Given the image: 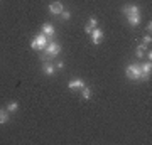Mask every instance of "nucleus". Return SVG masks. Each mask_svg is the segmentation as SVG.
Wrapping results in <instances>:
<instances>
[{"label": "nucleus", "instance_id": "nucleus-1", "mask_svg": "<svg viewBox=\"0 0 152 145\" xmlns=\"http://www.w3.org/2000/svg\"><path fill=\"white\" fill-rule=\"evenodd\" d=\"M42 51L46 52V56H42V59L46 61L48 58H56V56L61 52V46H59L58 42H54V41H49L48 46H46Z\"/></svg>", "mask_w": 152, "mask_h": 145}, {"label": "nucleus", "instance_id": "nucleus-2", "mask_svg": "<svg viewBox=\"0 0 152 145\" xmlns=\"http://www.w3.org/2000/svg\"><path fill=\"white\" fill-rule=\"evenodd\" d=\"M48 42H49V39L46 37L42 32H41V34H37V36L32 39V42H31V47L36 49V51H42V49L48 46Z\"/></svg>", "mask_w": 152, "mask_h": 145}, {"label": "nucleus", "instance_id": "nucleus-3", "mask_svg": "<svg viewBox=\"0 0 152 145\" xmlns=\"http://www.w3.org/2000/svg\"><path fill=\"white\" fill-rule=\"evenodd\" d=\"M125 74L127 78H130V79H142V73H140V66L137 64H129L127 66V69H125Z\"/></svg>", "mask_w": 152, "mask_h": 145}, {"label": "nucleus", "instance_id": "nucleus-4", "mask_svg": "<svg viewBox=\"0 0 152 145\" xmlns=\"http://www.w3.org/2000/svg\"><path fill=\"white\" fill-rule=\"evenodd\" d=\"M41 31H42V34L49 39V41H53V37H54V34H56V29H54V26H53L51 22H46V24H42Z\"/></svg>", "mask_w": 152, "mask_h": 145}, {"label": "nucleus", "instance_id": "nucleus-5", "mask_svg": "<svg viewBox=\"0 0 152 145\" xmlns=\"http://www.w3.org/2000/svg\"><path fill=\"white\" fill-rule=\"evenodd\" d=\"M122 14H125V15H140V7L139 5H125L122 9Z\"/></svg>", "mask_w": 152, "mask_h": 145}, {"label": "nucleus", "instance_id": "nucleus-6", "mask_svg": "<svg viewBox=\"0 0 152 145\" xmlns=\"http://www.w3.org/2000/svg\"><path fill=\"white\" fill-rule=\"evenodd\" d=\"M102 39H103V31L102 29H93L91 31V42L96 46V44L102 42Z\"/></svg>", "mask_w": 152, "mask_h": 145}, {"label": "nucleus", "instance_id": "nucleus-7", "mask_svg": "<svg viewBox=\"0 0 152 145\" xmlns=\"http://www.w3.org/2000/svg\"><path fill=\"white\" fill-rule=\"evenodd\" d=\"M83 86H85V81L81 78H75V79H71L68 83V88L69 90H83Z\"/></svg>", "mask_w": 152, "mask_h": 145}, {"label": "nucleus", "instance_id": "nucleus-8", "mask_svg": "<svg viewBox=\"0 0 152 145\" xmlns=\"http://www.w3.org/2000/svg\"><path fill=\"white\" fill-rule=\"evenodd\" d=\"M49 12H51L53 15H59L61 12H63V4H61V2H53V4L49 5Z\"/></svg>", "mask_w": 152, "mask_h": 145}, {"label": "nucleus", "instance_id": "nucleus-9", "mask_svg": "<svg viewBox=\"0 0 152 145\" xmlns=\"http://www.w3.org/2000/svg\"><path fill=\"white\" fill-rule=\"evenodd\" d=\"M151 71H152V66H151V61L149 63H144L140 66V73H142V79H147L151 76Z\"/></svg>", "mask_w": 152, "mask_h": 145}, {"label": "nucleus", "instance_id": "nucleus-10", "mask_svg": "<svg viewBox=\"0 0 152 145\" xmlns=\"http://www.w3.org/2000/svg\"><path fill=\"white\" fill-rule=\"evenodd\" d=\"M96 24H98L96 19H95V17H91V19L88 20V24L85 26V32H86V34H91L93 29H96Z\"/></svg>", "mask_w": 152, "mask_h": 145}, {"label": "nucleus", "instance_id": "nucleus-11", "mask_svg": "<svg viewBox=\"0 0 152 145\" xmlns=\"http://www.w3.org/2000/svg\"><path fill=\"white\" fill-rule=\"evenodd\" d=\"M42 71H44V73H46L48 76H51V74H54L56 68H54V64H53V63H44V66H42Z\"/></svg>", "mask_w": 152, "mask_h": 145}, {"label": "nucleus", "instance_id": "nucleus-12", "mask_svg": "<svg viewBox=\"0 0 152 145\" xmlns=\"http://www.w3.org/2000/svg\"><path fill=\"white\" fill-rule=\"evenodd\" d=\"M127 20H129V24L132 27H135L140 24V15H127Z\"/></svg>", "mask_w": 152, "mask_h": 145}, {"label": "nucleus", "instance_id": "nucleus-13", "mask_svg": "<svg viewBox=\"0 0 152 145\" xmlns=\"http://www.w3.org/2000/svg\"><path fill=\"white\" fill-rule=\"evenodd\" d=\"M9 122V111L7 110H0V125H4Z\"/></svg>", "mask_w": 152, "mask_h": 145}, {"label": "nucleus", "instance_id": "nucleus-14", "mask_svg": "<svg viewBox=\"0 0 152 145\" xmlns=\"http://www.w3.org/2000/svg\"><path fill=\"white\" fill-rule=\"evenodd\" d=\"M81 96L85 98V100H90V98H91V88H88V86H83Z\"/></svg>", "mask_w": 152, "mask_h": 145}, {"label": "nucleus", "instance_id": "nucleus-15", "mask_svg": "<svg viewBox=\"0 0 152 145\" xmlns=\"http://www.w3.org/2000/svg\"><path fill=\"white\" fill-rule=\"evenodd\" d=\"M17 110H19V103L12 101V103H9V105H7V111H9V113H15Z\"/></svg>", "mask_w": 152, "mask_h": 145}, {"label": "nucleus", "instance_id": "nucleus-16", "mask_svg": "<svg viewBox=\"0 0 152 145\" xmlns=\"http://www.w3.org/2000/svg\"><path fill=\"white\" fill-rule=\"evenodd\" d=\"M145 52H147V46L145 44H140V46L137 47V56L142 58V56H145Z\"/></svg>", "mask_w": 152, "mask_h": 145}, {"label": "nucleus", "instance_id": "nucleus-17", "mask_svg": "<svg viewBox=\"0 0 152 145\" xmlns=\"http://www.w3.org/2000/svg\"><path fill=\"white\" fill-rule=\"evenodd\" d=\"M59 17H61V20H69L71 14H69V12H64V10H63V12L59 14Z\"/></svg>", "mask_w": 152, "mask_h": 145}, {"label": "nucleus", "instance_id": "nucleus-18", "mask_svg": "<svg viewBox=\"0 0 152 145\" xmlns=\"http://www.w3.org/2000/svg\"><path fill=\"white\" fill-rule=\"evenodd\" d=\"M151 41H152L151 36H145V37H144V44H145V46H147V44H151Z\"/></svg>", "mask_w": 152, "mask_h": 145}, {"label": "nucleus", "instance_id": "nucleus-19", "mask_svg": "<svg viewBox=\"0 0 152 145\" xmlns=\"http://www.w3.org/2000/svg\"><path fill=\"white\" fill-rule=\"evenodd\" d=\"M63 68H64V63H63V61H59V63L56 64V69H63Z\"/></svg>", "mask_w": 152, "mask_h": 145}]
</instances>
